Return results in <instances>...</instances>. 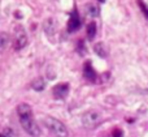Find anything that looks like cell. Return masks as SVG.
I'll use <instances>...</instances> for the list:
<instances>
[{"label":"cell","mask_w":148,"mask_h":137,"mask_svg":"<svg viewBox=\"0 0 148 137\" xmlns=\"http://www.w3.org/2000/svg\"><path fill=\"white\" fill-rule=\"evenodd\" d=\"M83 75H84V77H86L88 81H95V80H96V73H95L94 68L91 67V64H90V63H86V64H84Z\"/></svg>","instance_id":"obj_9"},{"label":"cell","mask_w":148,"mask_h":137,"mask_svg":"<svg viewBox=\"0 0 148 137\" xmlns=\"http://www.w3.org/2000/svg\"><path fill=\"white\" fill-rule=\"evenodd\" d=\"M13 44L16 50H22L27 44V34H26L23 26L17 25L13 31Z\"/></svg>","instance_id":"obj_4"},{"label":"cell","mask_w":148,"mask_h":137,"mask_svg":"<svg viewBox=\"0 0 148 137\" xmlns=\"http://www.w3.org/2000/svg\"><path fill=\"white\" fill-rule=\"evenodd\" d=\"M79 28H81V18H79V15H78V12H77V9H74L73 13L70 15L69 21H68V30H69L70 33H73V31L78 30Z\"/></svg>","instance_id":"obj_5"},{"label":"cell","mask_w":148,"mask_h":137,"mask_svg":"<svg viewBox=\"0 0 148 137\" xmlns=\"http://www.w3.org/2000/svg\"><path fill=\"white\" fill-rule=\"evenodd\" d=\"M0 137H13V132L10 128H5L1 133H0Z\"/></svg>","instance_id":"obj_16"},{"label":"cell","mask_w":148,"mask_h":137,"mask_svg":"<svg viewBox=\"0 0 148 137\" xmlns=\"http://www.w3.org/2000/svg\"><path fill=\"white\" fill-rule=\"evenodd\" d=\"M86 13L88 16H91V17H96V16H99L100 9H99V7H97L96 4L88 3V4H86Z\"/></svg>","instance_id":"obj_11"},{"label":"cell","mask_w":148,"mask_h":137,"mask_svg":"<svg viewBox=\"0 0 148 137\" xmlns=\"http://www.w3.org/2000/svg\"><path fill=\"white\" fill-rule=\"evenodd\" d=\"M17 114H18V118H26L33 115V110H31V107L27 103H20L17 106Z\"/></svg>","instance_id":"obj_8"},{"label":"cell","mask_w":148,"mask_h":137,"mask_svg":"<svg viewBox=\"0 0 148 137\" xmlns=\"http://www.w3.org/2000/svg\"><path fill=\"white\" fill-rule=\"evenodd\" d=\"M10 43V37L9 34L4 33V31H0V50H4L9 46Z\"/></svg>","instance_id":"obj_13"},{"label":"cell","mask_w":148,"mask_h":137,"mask_svg":"<svg viewBox=\"0 0 148 137\" xmlns=\"http://www.w3.org/2000/svg\"><path fill=\"white\" fill-rule=\"evenodd\" d=\"M44 125L47 127V129L51 133H53L56 137H68V128L65 127L64 123H61L60 120L55 119V118H46L44 119Z\"/></svg>","instance_id":"obj_1"},{"label":"cell","mask_w":148,"mask_h":137,"mask_svg":"<svg viewBox=\"0 0 148 137\" xmlns=\"http://www.w3.org/2000/svg\"><path fill=\"white\" fill-rule=\"evenodd\" d=\"M100 1H104V0H100Z\"/></svg>","instance_id":"obj_18"},{"label":"cell","mask_w":148,"mask_h":137,"mask_svg":"<svg viewBox=\"0 0 148 137\" xmlns=\"http://www.w3.org/2000/svg\"><path fill=\"white\" fill-rule=\"evenodd\" d=\"M31 88L36 91L44 90V88H46V80H44L43 77H36L35 80L31 82Z\"/></svg>","instance_id":"obj_10"},{"label":"cell","mask_w":148,"mask_h":137,"mask_svg":"<svg viewBox=\"0 0 148 137\" xmlns=\"http://www.w3.org/2000/svg\"><path fill=\"white\" fill-rule=\"evenodd\" d=\"M94 50H95V52H96L99 56H101V57H105L108 55V48H107V46H105L104 43H96L94 46Z\"/></svg>","instance_id":"obj_12"},{"label":"cell","mask_w":148,"mask_h":137,"mask_svg":"<svg viewBox=\"0 0 148 137\" xmlns=\"http://www.w3.org/2000/svg\"><path fill=\"white\" fill-rule=\"evenodd\" d=\"M138 5L140 7V10L144 13V16L148 18V5L143 1V0H138Z\"/></svg>","instance_id":"obj_15"},{"label":"cell","mask_w":148,"mask_h":137,"mask_svg":"<svg viewBox=\"0 0 148 137\" xmlns=\"http://www.w3.org/2000/svg\"><path fill=\"white\" fill-rule=\"evenodd\" d=\"M95 35H96V24L92 21V22H90L87 25V37L90 39H92Z\"/></svg>","instance_id":"obj_14"},{"label":"cell","mask_w":148,"mask_h":137,"mask_svg":"<svg viewBox=\"0 0 148 137\" xmlns=\"http://www.w3.org/2000/svg\"><path fill=\"white\" fill-rule=\"evenodd\" d=\"M112 137H122V131L116 128V129L112 132Z\"/></svg>","instance_id":"obj_17"},{"label":"cell","mask_w":148,"mask_h":137,"mask_svg":"<svg viewBox=\"0 0 148 137\" xmlns=\"http://www.w3.org/2000/svg\"><path fill=\"white\" fill-rule=\"evenodd\" d=\"M44 31L48 35V38H55L56 34V20L53 17H48L44 22Z\"/></svg>","instance_id":"obj_7"},{"label":"cell","mask_w":148,"mask_h":137,"mask_svg":"<svg viewBox=\"0 0 148 137\" xmlns=\"http://www.w3.org/2000/svg\"><path fill=\"white\" fill-rule=\"evenodd\" d=\"M52 93L56 99H64L69 93V85L68 84H57L53 88Z\"/></svg>","instance_id":"obj_6"},{"label":"cell","mask_w":148,"mask_h":137,"mask_svg":"<svg viewBox=\"0 0 148 137\" xmlns=\"http://www.w3.org/2000/svg\"><path fill=\"white\" fill-rule=\"evenodd\" d=\"M20 122H21V125L22 128L25 129L26 133H29L30 136L33 137H39L40 136V127L38 125V123L35 122L33 115L30 116H26V118H20Z\"/></svg>","instance_id":"obj_2"},{"label":"cell","mask_w":148,"mask_h":137,"mask_svg":"<svg viewBox=\"0 0 148 137\" xmlns=\"http://www.w3.org/2000/svg\"><path fill=\"white\" fill-rule=\"evenodd\" d=\"M101 116L97 111H87L82 115V124L87 129H94L100 124Z\"/></svg>","instance_id":"obj_3"}]
</instances>
